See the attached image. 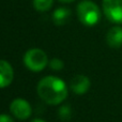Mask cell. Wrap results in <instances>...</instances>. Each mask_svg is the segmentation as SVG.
I'll return each mask as SVG.
<instances>
[{
  "instance_id": "6da1fadb",
  "label": "cell",
  "mask_w": 122,
  "mask_h": 122,
  "mask_svg": "<svg viewBox=\"0 0 122 122\" xmlns=\"http://www.w3.org/2000/svg\"><path fill=\"white\" fill-rule=\"evenodd\" d=\"M39 97L48 105H59L67 97L65 82L57 76H45L36 87Z\"/></svg>"
},
{
  "instance_id": "7a4b0ae2",
  "label": "cell",
  "mask_w": 122,
  "mask_h": 122,
  "mask_svg": "<svg viewBox=\"0 0 122 122\" xmlns=\"http://www.w3.org/2000/svg\"><path fill=\"white\" fill-rule=\"evenodd\" d=\"M77 16L85 26H95L101 19V11L97 3L90 0H82L77 5Z\"/></svg>"
},
{
  "instance_id": "3957f363",
  "label": "cell",
  "mask_w": 122,
  "mask_h": 122,
  "mask_svg": "<svg viewBox=\"0 0 122 122\" xmlns=\"http://www.w3.org/2000/svg\"><path fill=\"white\" fill-rule=\"evenodd\" d=\"M24 63L26 67L32 72H41L48 64L46 53L40 48H31L24 55Z\"/></svg>"
},
{
  "instance_id": "277c9868",
  "label": "cell",
  "mask_w": 122,
  "mask_h": 122,
  "mask_svg": "<svg viewBox=\"0 0 122 122\" xmlns=\"http://www.w3.org/2000/svg\"><path fill=\"white\" fill-rule=\"evenodd\" d=\"M102 8L108 20L122 24V0H103Z\"/></svg>"
},
{
  "instance_id": "5b68a950",
  "label": "cell",
  "mask_w": 122,
  "mask_h": 122,
  "mask_svg": "<svg viewBox=\"0 0 122 122\" xmlns=\"http://www.w3.org/2000/svg\"><path fill=\"white\" fill-rule=\"evenodd\" d=\"M10 112L15 118L19 119V120H26L31 116L32 108L28 101L21 99V97H17V99L13 100L11 103Z\"/></svg>"
},
{
  "instance_id": "8992f818",
  "label": "cell",
  "mask_w": 122,
  "mask_h": 122,
  "mask_svg": "<svg viewBox=\"0 0 122 122\" xmlns=\"http://www.w3.org/2000/svg\"><path fill=\"white\" fill-rule=\"evenodd\" d=\"M14 79V71L10 62L0 60V88L10 86Z\"/></svg>"
},
{
  "instance_id": "52a82bcc",
  "label": "cell",
  "mask_w": 122,
  "mask_h": 122,
  "mask_svg": "<svg viewBox=\"0 0 122 122\" xmlns=\"http://www.w3.org/2000/svg\"><path fill=\"white\" fill-rule=\"evenodd\" d=\"M91 81L86 75H76L71 80V89L76 94H85L90 89Z\"/></svg>"
},
{
  "instance_id": "ba28073f",
  "label": "cell",
  "mask_w": 122,
  "mask_h": 122,
  "mask_svg": "<svg viewBox=\"0 0 122 122\" xmlns=\"http://www.w3.org/2000/svg\"><path fill=\"white\" fill-rule=\"evenodd\" d=\"M106 42L112 48H119L122 46V27L114 26L108 30L106 34Z\"/></svg>"
},
{
  "instance_id": "9c48e42d",
  "label": "cell",
  "mask_w": 122,
  "mask_h": 122,
  "mask_svg": "<svg viewBox=\"0 0 122 122\" xmlns=\"http://www.w3.org/2000/svg\"><path fill=\"white\" fill-rule=\"evenodd\" d=\"M71 15L72 13L70 9L61 6V8H58L55 10L53 14V21L57 26H63L70 20Z\"/></svg>"
},
{
  "instance_id": "30bf717a",
  "label": "cell",
  "mask_w": 122,
  "mask_h": 122,
  "mask_svg": "<svg viewBox=\"0 0 122 122\" xmlns=\"http://www.w3.org/2000/svg\"><path fill=\"white\" fill-rule=\"evenodd\" d=\"M54 0H33V6L39 12H45L51 8Z\"/></svg>"
},
{
  "instance_id": "8fae6325",
  "label": "cell",
  "mask_w": 122,
  "mask_h": 122,
  "mask_svg": "<svg viewBox=\"0 0 122 122\" xmlns=\"http://www.w3.org/2000/svg\"><path fill=\"white\" fill-rule=\"evenodd\" d=\"M58 117L62 121H69L72 117V109L70 105H62L58 109Z\"/></svg>"
},
{
  "instance_id": "7c38bea8",
  "label": "cell",
  "mask_w": 122,
  "mask_h": 122,
  "mask_svg": "<svg viewBox=\"0 0 122 122\" xmlns=\"http://www.w3.org/2000/svg\"><path fill=\"white\" fill-rule=\"evenodd\" d=\"M49 66L54 70V71H60L64 67V63L63 61L59 59V58H54L49 61Z\"/></svg>"
},
{
  "instance_id": "4fadbf2b",
  "label": "cell",
  "mask_w": 122,
  "mask_h": 122,
  "mask_svg": "<svg viewBox=\"0 0 122 122\" xmlns=\"http://www.w3.org/2000/svg\"><path fill=\"white\" fill-rule=\"evenodd\" d=\"M0 122H14L13 118L9 115H5V114H1L0 115Z\"/></svg>"
},
{
  "instance_id": "5bb4252c",
  "label": "cell",
  "mask_w": 122,
  "mask_h": 122,
  "mask_svg": "<svg viewBox=\"0 0 122 122\" xmlns=\"http://www.w3.org/2000/svg\"><path fill=\"white\" fill-rule=\"evenodd\" d=\"M31 122H46V121H44L43 119H40V118H36V119H33Z\"/></svg>"
},
{
  "instance_id": "9a60e30c",
  "label": "cell",
  "mask_w": 122,
  "mask_h": 122,
  "mask_svg": "<svg viewBox=\"0 0 122 122\" xmlns=\"http://www.w3.org/2000/svg\"><path fill=\"white\" fill-rule=\"evenodd\" d=\"M60 2H64V3H70V2H73L74 0H59Z\"/></svg>"
}]
</instances>
